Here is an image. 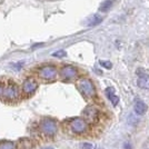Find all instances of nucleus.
<instances>
[{
	"mask_svg": "<svg viewBox=\"0 0 149 149\" xmlns=\"http://www.w3.org/2000/svg\"><path fill=\"white\" fill-rule=\"evenodd\" d=\"M78 89L85 97L87 98H91L95 96V86H93V81L88 78H81L80 80L78 81Z\"/></svg>",
	"mask_w": 149,
	"mask_h": 149,
	"instance_id": "nucleus-1",
	"label": "nucleus"
},
{
	"mask_svg": "<svg viewBox=\"0 0 149 149\" xmlns=\"http://www.w3.org/2000/svg\"><path fill=\"white\" fill-rule=\"evenodd\" d=\"M82 116H84L82 119L87 124L88 123H96L99 119V110L93 106H88L82 112Z\"/></svg>",
	"mask_w": 149,
	"mask_h": 149,
	"instance_id": "nucleus-2",
	"label": "nucleus"
},
{
	"mask_svg": "<svg viewBox=\"0 0 149 149\" xmlns=\"http://www.w3.org/2000/svg\"><path fill=\"white\" fill-rule=\"evenodd\" d=\"M70 127L76 134H81L87 131L88 124L82 118H74L70 121Z\"/></svg>",
	"mask_w": 149,
	"mask_h": 149,
	"instance_id": "nucleus-3",
	"label": "nucleus"
},
{
	"mask_svg": "<svg viewBox=\"0 0 149 149\" xmlns=\"http://www.w3.org/2000/svg\"><path fill=\"white\" fill-rule=\"evenodd\" d=\"M39 76L46 80H52L57 76V70L54 66H45L39 69Z\"/></svg>",
	"mask_w": 149,
	"mask_h": 149,
	"instance_id": "nucleus-4",
	"label": "nucleus"
},
{
	"mask_svg": "<svg viewBox=\"0 0 149 149\" xmlns=\"http://www.w3.org/2000/svg\"><path fill=\"white\" fill-rule=\"evenodd\" d=\"M2 95L5 96V98H7V99H9V100L16 99L19 95V89H18V87H17V85L13 84V82H10L7 87L3 88Z\"/></svg>",
	"mask_w": 149,
	"mask_h": 149,
	"instance_id": "nucleus-5",
	"label": "nucleus"
},
{
	"mask_svg": "<svg viewBox=\"0 0 149 149\" xmlns=\"http://www.w3.org/2000/svg\"><path fill=\"white\" fill-rule=\"evenodd\" d=\"M40 128H41V130L44 131L45 134H47V135H49V136L54 135L57 130L56 124H55V121L51 120V119H45L44 121L41 123Z\"/></svg>",
	"mask_w": 149,
	"mask_h": 149,
	"instance_id": "nucleus-6",
	"label": "nucleus"
},
{
	"mask_svg": "<svg viewBox=\"0 0 149 149\" xmlns=\"http://www.w3.org/2000/svg\"><path fill=\"white\" fill-rule=\"evenodd\" d=\"M60 74H61V77L63 79H66V80H69V79H74L77 77V69L72 67V66H65V67H62L61 68V71H60Z\"/></svg>",
	"mask_w": 149,
	"mask_h": 149,
	"instance_id": "nucleus-7",
	"label": "nucleus"
},
{
	"mask_svg": "<svg viewBox=\"0 0 149 149\" xmlns=\"http://www.w3.org/2000/svg\"><path fill=\"white\" fill-rule=\"evenodd\" d=\"M37 87H38L37 81L35 80L33 78H28V79L25 80V82H24L22 89H24V93H25L26 95H30V93L36 91Z\"/></svg>",
	"mask_w": 149,
	"mask_h": 149,
	"instance_id": "nucleus-8",
	"label": "nucleus"
},
{
	"mask_svg": "<svg viewBox=\"0 0 149 149\" xmlns=\"http://www.w3.org/2000/svg\"><path fill=\"white\" fill-rule=\"evenodd\" d=\"M134 110H135V112H136L137 115H140V116H141V115L147 112L148 106L146 105L143 100L137 99L136 101H135V105H134Z\"/></svg>",
	"mask_w": 149,
	"mask_h": 149,
	"instance_id": "nucleus-9",
	"label": "nucleus"
},
{
	"mask_svg": "<svg viewBox=\"0 0 149 149\" xmlns=\"http://www.w3.org/2000/svg\"><path fill=\"white\" fill-rule=\"evenodd\" d=\"M137 85H138V87H140L141 89H149V74H138Z\"/></svg>",
	"mask_w": 149,
	"mask_h": 149,
	"instance_id": "nucleus-10",
	"label": "nucleus"
},
{
	"mask_svg": "<svg viewBox=\"0 0 149 149\" xmlns=\"http://www.w3.org/2000/svg\"><path fill=\"white\" fill-rule=\"evenodd\" d=\"M106 95H107V97H108V99L111 101L112 106H117L119 102V97L116 95L115 93V89L112 87H108L106 88Z\"/></svg>",
	"mask_w": 149,
	"mask_h": 149,
	"instance_id": "nucleus-11",
	"label": "nucleus"
},
{
	"mask_svg": "<svg viewBox=\"0 0 149 149\" xmlns=\"http://www.w3.org/2000/svg\"><path fill=\"white\" fill-rule=\"evenodd\" d=\"M101 21H102V17H101L100 15H98V13H95V15L89 17L87 25L89 26V27H91V26L93 27V26H97V25H99V24H101Z\"/></svg>",
	"mask_w": 149,
	"mask_h": 149,
	"instance_id": "nucleus-12",
	"label": "nucleus"
},
{
	"mask_svg": "<svg viewBox=\"0 0 149 149\" xmlns=\"http://www.w3.org/2000/svg\"><path fill=\"white\" fill-rule=\"evenodd\" d=\"M112 7V1L111 0H104L101 3H100L99 8H98V10H99L100 13H107L110 8Z\"/></svg>",
	"mask_w": 149,
	"mask_h": 149,
	"instance_id": "nucleus-13",
	"label": "nucleus"
},
{
	"mask_svg": "<svg viewBox=\"0 0 149 149\" xmlns=\"http://www.w3.org/2000/svg\"><path fill=\"white\" fill-rule=\"evenodd\" d=\"M15 146L11 141H8V140H1L0 141V149H13Z\"/></svg>",
	"mask_w": 149,
	"mask_h": 149,
	"instance_id": "nucleus-14",
	"label": "nucleus"
},
{
	"mask_svg": "<svg viewBox=\"0 0 149 149\" xmlns=\"http://www.w3.org/2000/svg\"><path fill=\"white\" fill-rule=\"evenodd\" d=\"M20 149H31V143L29 139L20 140Z\"/></svg>",
	"mask_w": 149,
	"mask_h": 149,
	"instance_id": "nucleus-15",
	"label": "nucleus"
},
{
	"mask_svg": "<svg viewBox=\"0 0 149 149\" xmlns=\"http://www.w3.org/2000/svg\"><path fill=\"white\" fill-rule=\"evenodd\" d=\"M52 56L57 57V58H63V57L67 56V52H66L65 50H58V51L52 54Z\"/></svg>",
	"mask_w": 149,
	"mask_h": 149,
	"instance_id": "nucleus-16",
	"label": "nucleus"
},
{
	"mask_svg": "<svg viewBox=\"0 0 149 149\" xmlns=\"http://www.w3.org/2000/svg\"><path fill=\"white\" fill-rule=\"evenodd\" d=\"M99 63H100V66H102V67H104V68H106V69H111V67H112V63L110 61H105V60H100Z\"/></svg>",
	"mask_w": 149,
	"mask_h": 149,
	"instance_id": "nucleus-17",
	"label": "nucleus"
},
{
	"mask_svg": "<svg viewBox=\"0 0 149 149\" xmlns=\"http://www.w3.org/2000/svg\"><path fill=\"white\" fill-rule=\"evenodd\" d=\"M84 147L86 149H91L93 148V145H90V143H84Z\"/></svg>",
	"mask_w": 149,
	"mask_h": 149,
	"instance_id": "nucleus-18",
	"label": "nucleus"
},
{
	"mask_svg": "<svg viewBox=\"0 0 149 149\" xmlns=\"http://www.w3.org/2000/svg\"><path fill=\"white\" fill-rule=\"evenodd\" d=\"M3 88H5V86H3V85H1V84H0V96H1V95H2V93H3Z\"/></svg>",
	"mask_w": 149,
	"mask_h": 149,
	"instance_id": "nucleus-19",
	"label": "nucleus"
},
{
	"mask_svg": "<svg viewBox=\"0 0 149 149\" xmlns=\"http://www.w3.org/2000/svg\"><path fill=\"white\" fill-rule=\"evenodd\" d=\"M45 149H52V148H45Z\"/></svg>",
	"mask_w": 149,
	"mask_h": 149,
	"instance_id": "nucleus-20",
	"label": "nucleus"
}]
</instances>
